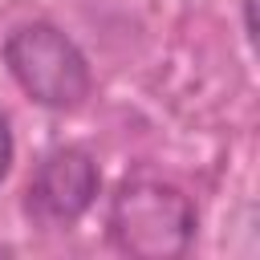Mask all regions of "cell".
Masks as SVG:
<instances>
[{
    "label": "cell",
    "mask_w": 260,
    "mask_h": 260,
    "mask_svg": "<svg viewBox=\"0 0 260 260\" xmlns=\"http://www.w3.org/2000/svg\"><path fill=\"white\" fill-rule=\"evenodd\" d=\"M110 236L126 256L171 260L195 236V207L175 183L126 179L110 203Z\"/></svg>",
    "instance_id": "1"
},
{
    "label": "cell",
    "mask_w": 260,
    "mask_h": 260,
    "mask_svg": "<svg viewBox=\"0 0 260 260\" xmlns=\"http://www.w3.org/2000/svg\"><path fill=\"white\" fill-rule=\"evenodd\" d=\"M98 195V167L81 146H61L41 158L28 179V215L41 228H69Z\"/></svg>",
    "instance_id": "3"
},
{
    "label": "cell",
    "mask_w": 260,
    "mask_h": 260,
    "mask_svg": "<svg viewBox=\"0 0 260 260\" xmlns=\"http://www.w3.org/2000/svg\"><path fill=\"white\" fill-rule=\"evenodd\" d=\"M8 162H12V134H8V122H4V114H0V179H4Z\"/></svg>",
    "instance_id": "4"
},
{
    "label": "cell",
    "mask_w": 260,
    "mask_h": 260,
    "mask_svg": "<svg viewBox=\"0 0 260 260\" xmlns=\"http://www.w3.org/2000/svg\"><path fill=\"white\" fill-rule=\"evenodd\" d=\"M4 61L20 89L49 110H73L89 93V65L81 49L53 24H20L4 41Z\"/></svg>",
    "instance_id": "2"
}]
</instances>
